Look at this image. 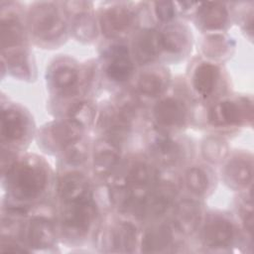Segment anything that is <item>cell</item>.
Listing matches in <instances>:
<instances>
[{
	"instance_id": "cell-1",
	"label": "cell",
	"mask_w": 254,
	"mask_h": 254,
	"mask_svg": "<svg viewBox=\"0 0 254 254\" xmlns=\"http://www.w3.org/2000/svg\"><path fill=\"white\" fill-rule=\"evenodd\" d=\"M1 179L4 201L32 208L50 191L53 172L41 156L1 150Z\"/></svg>"
},
{
	"instance_id": "cell-2",
	"label": "cell",
	"mask_w": 254,
	"mask_h": 254,
	"mask_svg": "<svg viewBox=\"0 0 254 254\" xmlns=\"http://www.w3.org/2000/svg\"><path fill=\"white\" fill-rule=\"evenodd\" d=\"M27 28L35 45L55 49L70 33L69 20L63 2H34L27 11Z\"/></svg>"
},
{
	"instance_id": "cell-3",
	"label": "cell",
	"mask_w": 254,
	"mask_h": 254,
	"mask_svg": "<svg viewBox=\"0 0 254 254\" xmlns=\"http://www.w3.org/2000/svg\"><path fill=\"white\" fill-rule=\"evenodd\" d=\"M57 225L59 236L65 242L80 243L86 240L100 226V207L95 193L84 200L60 203Z\"/></svg>"
},
{
	"instance_id": "cell-4",
	"label": "cell",
	"mask_w": 254,
	"mask_h": 254,
	"mask_svg": "<svg viewBox=\"0 0 254 254\" xmlns=\"http://www.w3.org/2000/svg\"><path fill=\"white\" fill-rule=\"evenodd\" d=\"M47 86L54 101H67L84 96L88 90L85 78V64L61 56L52 61L46 73Z\"/></svg>"
},
{
	"instance_id": "cell-5",
	"label": "cell",
	"mask_w": 254,
	"mask_h": 254,
	"mask_svg": "<svg viewBox=\"0 0 254 254\" xmlns=\"http://www.w3.org/2000/svg\"><path fill=\"white\" fill-rule=\"evenodd\" d=\"M96 16L99 32L109 41H125L140 28L139 3L103 2Z\"/></svg>"
},
{
	"instance_id": "cell-6",
	"label": "cell",
	"mask_w": 254,
	"mask_h": 254,
	"mask_svg": "<svg viewBox=\"0 0 254 254\" xmlns=\"http://www.w3.org/2000/svg\"><path fill=\"white\" fill-rule=\"evenodd\" d=\"M35 133L30 112L19 103L1 98V150L21 153Z\"/></svg>"
},
{
	"instance_id": "cell-7",
	"label": "cell",
	"mask_w": 254,
	"mask_h": 254,
	"mask_svg": "<svg viewBox=\"0 0 254 254\" xmlns=\"http://www.w3.org/2000/svg\"><path fill=\"white\" fill-rule=\"evenodd\" d=\"M147 152L151 161L161 170H172L181 167L188 162L191 153V147L187 139L151 129L147 139Z\"/></svg>"
},
{
	"instance_id": "cell-8",
	"label": "cell",
	"mask_w": 254,
	"mask_h": 254,
	"mask_svg": "<svg viewBox=\"0 0 254 254\" xmlns=\"http://www.w3.org/2000/svg\"><path fill=\"white\" fill-rule=\"evenodd\" d=\"M190 102L185 94H164L158 98L151 110L152 127L156 130L178 134L191 120Z\"/></svg>"
},
{
	"instance_id": "cell-9",
	"label": "cell",
	"mask_w": 254,
	"mask_h": 254,
	"mask_svg": "<svg viewBox=\"0 0 254 254\" xmlns=\"http://www.w3.org/2000/svg\"><path fill=\"white\" fill-rule=\"evenodd\" d=\"M253 106L251 97L223 96L208 104L205 121L216 130H230L251 124Z\"/></svg>"
},
{
	"instance_id": "cell-10",
	"label": "cell",
	"mask_w": 254,
	"mask_h": 254,
	"mask_svg": "<svg viewBox=\"0 0 254 254\" xmlns=\"http://www.w3.org/2000/svg\"><path fill=\"white\" fill-rule=\"evenodd\" d=\"M136 66L130 45L125 41H109L102 48L99 69L109 83L125 87L134 79Z\"/></svg>"
},
{
	"instance_id": "cell-11",
	"label": "cell",
	"mask_w": 254,
	"mask_h": 254,
	"mask_svg": "<svg viewBox=\"0 0 254 254\" xmlns=\"http://www.w3.org/2000/svg\"><path fill=\"white\" fill-rule=\"evenodd\" d=\"M190 93L201 103H212L223 97L226 90L224 70L217 63L199 60L193 64L189 72Z\"/></svg>"
},
{
	"instance_id": "cell-12",
	"label": "cell",
	"mask_w": 254,
	"mask_h": 254,
	"mask_svg": "<svg viewBox=\"0 0 254 254\" xmlns=\"http://www.w3.org/2000/svg\"><path fill=\"white\" fill-rule=\"evenodd\" d=\"M181 181L165 179L161 176L158 182L148 191L136 215V220L141 222H154L164 219L171 213L179 199Z\"/></svg>"
},
{
	"instance_id": "cell-13",
	"label": "cell",
	"mask_w": 254,
	"mask_h": 254,
	"mask_svg": "<svg viewBox=\"0 0 254 254\" xmlns=\"http://www.w3.org/2000/svg\"><path fill=\"white\" fill-rule=\"evenodd\" d=\"M85 130L73 122L61 118L43 125L37 133L39 147L59 157L85 139Z\"/></svg>"
},
{
	"instance_id": "cell-14",
	"label": "cell",
	"mask_w": 254,
	"mask_h": 254,
	"mask_svg": "<svg viewBox=\"0 0 254 254\" xmlns=\"http://www.w3.org/2000/svg\"><path fill=\"white\" fill-rule=\"evenodd\" d=\"M198 230L202 245L212 250L229 248L239 238L236 221L224 211L205 212Z\"/></svg>"
},
{
	"instance_id": "cell-15",
	"label": "cell",
	"mask_w": 254,
	"mask_h": 254,
	"mask_svg": "<svg viewBox=\"0 0 254 254\" xmlns=\"http://www.w3.org/2000/svg\"><path fill=\"white\" fill-rule=\"evenodd\" d=\"M81 168L60 166L55 183L56 196L60 203L75 202L94 196L92 182Z\"/></svg>"
},
{
	"instance_id": "cell-16",
	"label": "cell",
	"mask_w": 254,
	"mask_h": 254,
	"mask_svg": "<svg viewBox=\"0 0 254 254\" xmlns=\"http://www.w3.org/2000/svg\"><path fill=\"white\" fill-rule=\"evenodd\" d=\"M91 167L93 176L106 184L118 170L122 160V145L99 136L91 147Z\"/></svg>"
},
{
	"instance_id": "cell-17",
	"label": "cell",
	"mask_w": 254,
	"mask_h": 254,
	"mask_svg": "<svg viewBox=\"0 0 254 254\" xmlns=\"http://www.w3.org/2000/svg\"><path fill=\"white\" fill-rule=\"evenodd\" d=\"M69 20V29L73 37L82 43H92L98 36L97 16L92 2H63Z\"/></svg>"
},
{
	"instance_id": "cell-18",
	"label": "cell",
	"mask_w": 254,
	"mask_h": 254,
	"mask_svg": "<svg viewBox=\"0 0 254 254\" xmlns=\"http://www.w3.org/2000/svg\"><path fill=\"white\" fill-rule=\"evenodd\" d=\"M134 122L119 111L111 101L98 106L95 127L101 137L108 138L123 145L131 135Z\"/></svg>"
},
{
	"instance_id": "cell-19",
	"label": "cell",
	"mask_w": 254,
	"mask_h": 254,
	"mask_svg": "<svg viewBox=\"0 0 254 254\" xmlns=\"http://www.w3.org/2000/svg\"><path fill=\"white\" fill-rule=\"evenodd\" d=\"M132 57L138 66H149L161 61L163 55L161 33L157 26L139 28L130 44Z\"/></svg>"
},
{
	"instance_id": "cell-20",
	"label": "cell",
	"mask_w": 254,
	"mask_h": 254,
	"mask_svg": "<svg viewBox=\"0 0 254 254\" xmlns=\"http://www.w3.org/2000/svg\"><path fill=\"white\" fill-rule=\"evenodd\" d=\"M157 27L161 33L162 59L178 62L188 56L192 46V34L188 25L177 20Z\"/></svg>"
},
{
	"instance_id": "cell-21",
	"label": "cell",
	"mask_w": 254,
	"mask_h": 254,
	"mask_svg": "<svg viewBox=\"0 0 254 254\" xmlns=\"http://www.w3.org/2000/svg\"><path fill=\"white\" fill-rule=\"evenodd\" d=\"M103 237L106 238V243L111 251L134 252L140 244L141 231L138 227L137 220L130 216L120 214L118 218L113 219L108 224Z\"/></svg>"
},
{
	"instance_id": "cell-22",
	"label": "cell",
	"mask_w": 254,
	"mask_h": 254,
	"mask_svg": "<svg viewBox=\"0 0 254 254\" xmlns=\"http://www.w3.org/2000/svg\"><path fill=\"white\" fill-rule=\"evenodd\" d=\"M232 4L221 2L197 3L192 14L195 27L204 33H222L232 23Z\"/></svg>"
},
{
	"instance_id": "cell-23",
	"label": "cell",
	"mask_w": 254,
	"mask_h": 254,
	"mask_svg": "<svg viewBox=\"0 0 254 254\" xmlns=\"http://www.w3.org/2000/svg\"><path fill=\"white\" fill-rule=\"evenodd\" d=\"M204 214L203 203L190 195L177 200L169 219L182 235H190L198 230Z\"/></svg>"
},
{
	"instance_id": "cell-24",
	"label": "cell",
	"mask_w": 254,
	"mask_h": 254,
	"mask_svg": "<svg viewBox=\"0 0 254 254\" xmlns=\"http://www.w3.org/2000/svg\"><path fill=\"white\" fill-rule=\"evenodd\" d=\"M171 84L170 71L163 65L153 64L144 69L135 77L134 90L140 99L157 100L167 93Z\"/></svg>"
},
{
	"instance_id": "cell-25",
	"label": "cell",
	"mask_w": 254,
	"mask_h": 254,
	"mask_svg": "<svg viewBox=\"0 0 254 254\" xmlns=\"http://www.w3.org/2000/svg\"><path fill=\"white\" fill-rule=\"evenodd\" d=\"M181 234L170 219H161L150 222L141 232L140 248L145 253H159L169 251L175 246L176 237Z\"/></svg>"
},
{
	"instance_id": "cell-26",
	"label": "cell",
	"mask_w": 254,
	"mask_h": 254,
	"mask_svg": "<svg viewBox=\"0 0 254 254\" xmlns=\"http://www.w3.org/2000/svg\"><path fill=\"white\" fill-rule=\"evenodd\" d=\"M181 186L191 196L203 198L210 195L216 187V175L210 166L195 164L188 167L181 178Z\"/></svg>"
},
{
	"instance_id": "cell-27",
	"label": "cell",
	"mask_w": 254,
	"mask_h": 254,
	"mask_svg": "<svg viewBox=\"0 0 254 254\" xmlns=\"http://www.w3.org/2000/svg\"><path fill=\"white\" fill-rule=\"evenodd\" d=\"M221 176L225 185L235 190H246L252 182V155L236 152L226 160Z\"/></svg>"
},
{
	"instance_id": "cell-28",
	"label": "cell",
	"mask_w": 254,
	"mask_h": 254,
	"mask_svg": "<svg viewBox=\"0 0 254 254\" xmlns=\"http://www.w3.org/2000/svg\"><path fill=\"white\" fill-rule=\"evenodd\" d=\"M201 52L210 62H222L231 57L235 49V43L224 32L209 33L204 36L200 46Z\"/></svg>"
},
{
	"instance_id": "cell-29",
	"label": "cell",
	"mask_w": 254,
	"mask_h": 254,
	"mask_svg": "<svg viewBox=\"0 0 254 254\" xmlns=\"http://www.w3.org/2000/svg\"><path fill=\"white\" fill-rule=\"evenodd\" d=\"M200 150L203 159L211 165L223 163L229 154L227 142L218 136L205 137L201 142Z\"/></svg>"
},
{
	"instance_id": "cell-30",
	"label": "cell",
	"mask_w": 254,
	"mask_h": 254,
	"mask_svg": "<svg viewBox=\"0 0 254 254\" xmlns=\"http://www.w3.org/2000/svg\"><path fill=\"white\" fill-rule=\"evenodd\" d=\"M144 7L148 14L156 22V26H163L174 21L180 17L177 3L168 1H157V2H143Z\"/></svg>"
},
{
	"instance_id": "cell-31",
	"label": "cell",
	"mask_w": 254,
	"mask_h": 254,
	"mask_svg": "<svg viewBox=\"0 0 254 254\" xmlns=\"http://www.w3.org/2000/svg\"><path fill=\"white\" fill-rule=\"evenodd\" d=\"M237 213L238 216L245 228L251 233L252 230V221H253V211H252V200L250 192H244L237 199Z\"/></svg>"
}]
</instances>
